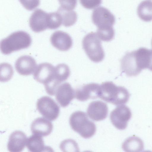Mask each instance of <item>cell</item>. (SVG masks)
I'll return each instance as SVG.
<instances>
[{
    "label": "cell",
    "instance_id": "e0dca14e",
    "mask_svg": "<svg viewBox=\"0 0 152 152\" xmlns=\"http://www.w3.org/2000/svg\"><path fill=\"white\" fill-rule=\"evenodd\" d=\"M53 128V125L51 122L42 118L36 119L32 123L31 126L32 134L43 137L49 135L52 132Z\"/></svg>",
    "mask_w": 152,
    "mask_h": 152
},
{
    "label": "cell",
    "instance_id": "8fae6325",
    "mask_svg": "<svg viewBox=\"0 0 152 152\" xmlns=\"http://www.w3.org/2000/svg\"><path fill=\"white\" fill-rule=\"evenodd\" d=\"M50 41L52 45L61 51H66L72 47V40L71 36L66 32L57 31L51 35Z\"/></svg>",
    "mask_w": 152,
    "mask_h": 152
},
{
    "label": "cell",
    "instance_id": "4316f807",
    "mask_svg": "<svg viewBox=\"0 0 152 152\" xmlns=\"http://www.w3.org/2000/svg\"><path fill=\"white\" fill-rule=\"evenodd\" d=\"M81 5L85 8L91 9L99 6L102 0H79Z\"/></svg>",
    "mask_w": 152,
    "mask_h": 152
},
{
    "label": "cell",
    "instance_id": "7402d4cb",
    "mask_svg": "<svg viewBox=\"0 0 152 152\" xmlns=\"http://www.w3.org/2000/svg\"><path fill=\"white\" fill-rule=\"evenodd\" d=\"M122 147L125 151L139 152L143 149L144 145L142 140L139 137H132L124 142Z\"/></svg>",
    "mask_w": 152,
    "mask_h": 152
},
{
    "label": "cell",
    "instance_id": "8992f818",
    "mask_svg": "<svg viewBox=\"0 0 152 152\" xmlns=\"http://www.w3.org/2000/svg\"><path fill=\"white\" fill-rule=\"evenodd\" d=\"M36 106L39 112L50 121L55 120L59 115V107L50 97L44 96L40 98L37 102Z\"/></svg>",
    "mask_w": 152,
    "mask_h": 152
},
{
    "label": "cell",
    "instance_id": "2e32d148",
    "mask_svg": "<svg viewBox=\"0 0 152 152\" xmlns=\"http://www.w3.org/2000/svg\"><path fill=\"white\" fill-rule=\"evenodd\" d=\"M25 134L20 131H16L10 135L8 142V150L11 152L21 151L25 147L27 141Z\"/></svg>",
    "mask_w": 152,
    "mask_h": 152
},
{
    "label": "cell",
    "instance_id": "5b68a950",
    "mask_svg": "<svg viewBox=\"0 0 152 152\" xmlns=\"http://www.w3.org/2000/svg\"><path fill=\"white\" fill-rule=\"evenodd\" d=\"M82 45L88 57L92 61L98 63L104 59V52L96 33L91 32L85 36L82 41Z\"/></svg>",
    "mask_w": 152,
    "mask_h": 152
},
{
    "label": "cell",
    "instance_id": "484cf974",
    "mask_svg": "<svg viewBox=\"0 0 152 152\" xmlns=\"http://www.w3.org/2000/svg\"><path fill=\"white\" fill-rule=\"evenodd\" d=\"M23 6L26 10H32L38 7L40 3L39 0H19Z\"/></svg>",
    "mask_w": 152,
    "mask_h": 152
},
{
    "label": "cell",
    "instance_id": "5bb4252c",
    "mask_svg": "<svg viewBox=\"0 0 152 152\" xmlns=\"http://www.w3.org/2000/svg\"><path fill=\"white\" fill-rule=\"evenodd\" d=\"M108 108L105 103L100 101L92 102L88 107L87 113L89 117L95 121L103 120L107 117Z\"/></svg>",
    "mask_w": 152,
    "mask_h": 152
},
{
    "label": "cell",
    "instance_id": "277c9868",
    "mask_svg": "<svg viewBox=\"0 0 152 152\" xmlns=\"http://www.w3.org/2000/svg\"><path fill=\"white\" fill-rule=\"evenodd\" d=\"M72 129L85 138H89L95 134L96 128L94 124L89 120L86 113L81 111L73 113L69 118Z\"/></svg>",
    "mask_w": 152,
    "mask_h": 152
},
{
    "label": "cell",
    "instance_id": "9a60e30c",
    "mask_svg": "<svg viewBox=\"0 0 152 152\" xmlns=\"http://www.w3.org/2000/svg\"><path fill=\"white\" fill-rule=\"evenodd\" d=\"M54 68L55 67L50 63L40 64L34 72V78L37 81L44 84L53 78Z\"/></svg>",
    "mask_w": 152,
    "mask_h": 152
},
{
    "label": "cell",
    "instance_id": "83f0119b",
    "mask_svg": "<svg viewBox=\"0 0 152 152\" xmlns=\"http://www.w3.org/2000/svg\"><path fill=\"white\" fill-rule=\"evenodd\" d=\"M63 9L68 10H72L76 7L77 0H58Z\"/></svg>",
    "mask_w": 152,
    "mask_h": 152
},
{
    "label": "cell",
    "instance_id": "30bf717a",
    "mask_svg": "<svg viewBox=\"0 0 152 152\" xmlns=\"http://www.w3.org/2000/svg\"><path fill=\"white\" fill-rule=\"evenodd\" d=\"M56 101L62 107L68 106L75 98V92L70 84L67 82L61 84L55 93Z\"/></svg>",
    "mask_w": 152,
    "mask_h": 152
},
{
    "label": "cell",
    "instance_id": "ac0fdd59",
    "mask_svg": "<svg viewBox=\"0 0 152 152\" xmlns=\"http://www.w3.org/2000/svg\"><path fill=\"white\" fill-rule=\"evenodd\" d=\"M136 52L142 70L148 69L152 71V50L141 48Z\"/></svg>",
    "mask_w": 152,
    "mask_h": 152
},
{
    "label": "cell",
    "instance_id": "52a82bcc",
    "mask_svg": "<svg viewBox=\"0 0 152 152\" xmlns=\"http://www.w3.org/2000/svg\"><path fill=\"white\" fill-rule=\"evenodd\" d=\"M132 116L131 111L125 105L117 107L110 114L112 124L117 129L124 130L127 127V123Z\"/></svg>",
    "mask_w": 152,
    "mask_h": 152
},
{
    "label": "cell",
    "instance_id": "ffe728a7",
    "mask_svg": "<svg viewBox=\"0 0 152 152\" xmlns=\"http://www.w3.org/2000/svg\"><path fill=\"white\" fill-rule=\"evenodd\" d=\"M26 146L28 150L32 152H40L45 151L47 147L44 144L43 139L41 136L33 134L27 140Z\"/></svg>",
    "mask_w": 152,
    "mask_h": 152
},
{
    "label": "cell",
    "instance_id": "7c38bea8",
    "mask_svg": "<svg viewBox=\"0 0 152 152\" xmlns=\"http://www.w3.org/2000/svg\"><path fill=\"white\" fill-rule=\"evenodd\" d=\"M17 72L20 75L27 76L32 74L35 70L37 64L31 56L25 55L19 57L15 64Z\"/></svg>",
    "mask_w": 152,
    "mask_h": 152
},
{
    "label": "cell",
    "instance_id": "9c48e42d",
    "mask_svg": "<svg viewBox=\"0 0 152 152\" xmlns=\"http://www.w3.org/2000/svg\"><path fill=\"white\" fill-rule=\"evenodd\" d=\"M48 13L41 9H37L32 14L29 20V26L35 32H39L48 29Z\"/></svg>",
    "mask_w": 152,
    "mask_h": 152
},
{
    "label": "cell",
    "instance_id": "d4e9b609",
    "mask_svg": "<svg viewBox=\"0 0 152 152\" xmlns=\"http://www.w3.org/2000/svg\"><path fill=\"white\" fill-rule=\"evenodd\" d=\"M62 24L61 16L58 12L49 13L48 29H53L57 28Z\"/></svg>",
    "mask_w": 152,
    "mask_h": 152
},
{
    "label": "cell",
    "instance_id": "44dd1931",
    "mask_svg": "<svg viewBox=\"0 0 152 152\" xmlns=\"http://www.w3.org/2000/svg\"><path fill=\"white\" fill-rule=\"evenodd\" d=\"M70 74L68 66L64 64H58L55 67L53 79L58 85L66 80Z\"/></svg>",
    "mask_w": 152,
    "mask_h": 152
},
{
    "label": "cell",
    "instance_id": "3957f363",
    "mask_svg": "<svg viewBox=\"0 0 152 152\" xmlns=\"http://www.w3.org/2000/svg\"><path fill=\"white\" fill-rule=\"evenodd\" d=\"M31 41L30 35L27 32L23 31L15 32L1 41L0 50L3 54L8 55L28 48Z\"/></svg>",
    "mask_w": 152,
    "mask_h": 152
},
{
    "label": "cell",
    "instance_id": "cb8c5ba5",
    "mask_svg": "<svg viewBox=\"0 0 152 152\" xmlns=\"http://www.w3.org/2000/svg\"><path fill=\"white\" fill-rule=\"evenodd\" d=\"M13 70L12 66L10 64L3 63L0 64L1 82H4L9 81L12 77Z\"/></svg>",
    "mask_w": 152,
    "mask_h": 152
},
{
    "label": "cell",
    "instance_id": "4fadbf2b",
    "mask_svg": "<svg viewBox=\"0 0 152 152\" xmlns=\"http://www.w3.org/2000/svg\"><path fill=\"white\" fill-rule=\"evenodd\" d=\"M100 89V85L97 83H92L85 85L76 90L75 98L81 101L97 98L99 97Z\"/></svg>",
    "mask_w": 152,
    "mask_h": 152
},
{
    "label": "cell",
    "instance_id": "7a4b0ae2",
    "mask_svg": "<svg viewBox=\"0 0 152 152\" xmlns=\"http://www.w3.org/2000/svg\"><path fill=\"white\" fill-rule=\"evenodd\" d=\"M130 94L124 87L117 86L111 81L103 83L100 85L99 97L116 105L126 104Z\"/></svg>",
    "mask_w": 152,
    "mask_h": 152
},
{
    "label": "cell",
    "instance_id": "6da1fadb",
    "mask_svg": "<svg viewBox=\"0 0 152 152\" xmlns=\"http://www.w3.org/2000/svg\"><path fill=\"white\" fill-rule=\"evenodd\" d=\"M92 19L93 23L97 27L96 33L100 40L109 42L114 38L115 31L113 26L115 18L109 10L102 7H97L93 11Z\"/></svg>",
    "mask_w": 152,
    "mask_h": 152
},
{
    "label": "cell",
    "instance_id": "f1b7e54d",
    "mask_svg": "<svg viewBox=\"0 0 152 152\" xmlns=\"http://www.w3.org/2000/svg\"><path fill=\"white\" fill-rule=\"evenodd\" d=\"M151 46L152 47V39L151 41Z\"/></svg>",
    "mask_w": 152,
    "mask_h": 152
},
{
    "label": "cell",
    "instance_id": "d6986e66",
    "mask_svg": "<svg viewBox=\"0 0 152 152\" xmlns=\"http://www.w3.org/2000/svg\"><path fill=\"white\" fill-rule=\"evenodd\" d=\"M137 14L140 19L144 21L152 20V1L145 0L141 2L137 8Z\"/></svg>",
    "mask_w": 152,
    "mask_h": 152
},
{
    "label": "cell",
    "instance_id": "603a6c76",
    "mask_svg": "<svg viewBox=\"0 0 152 152\" xmlns=\"http://www.w3.org/2000/svg\"><path fill=\"white\" fill-rule=\"evenodd\" d=\"M57 11L61 15L62 24L64 26L66 27L71 26L76 22L77 15L75 11L66 10L61 7L58 9Z\"/></svg>",
    "mask_w": 152,
    "mask_h": 152
},
{
    "label": "cell",
    "instance_id": "ba28073f",
    "mask_svg": "<svg viewBox=\"0 0 152 152\" xmlns=\"http://www.w3.org/2000/svg\"><path fill=\"white\" fill-rule=\"evenodd\" d=\"M121 68L128 77L136 76L140 73L142 70L138 66L134 51L125 54L121 60Z\"/></svg>",
    "mask_w": 152,
    "mask_h": 152
}]
</instances>
